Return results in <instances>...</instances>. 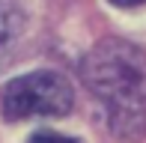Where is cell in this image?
I'll use <instances>...</instances> for the list:
<instances>
[{"label":"cell","mask_w":146,"mask_h":143,"mask_svg":"<svg viewBox=\"0 0 146 143\" xmlns=\"http://www.w3.org/2000/svg\"><path fill=\"white\" fill-rule=\"evenodd\" d=\"M81 77L104 105L113 137L137 143L146 137V54L125 39H102L84 57Z\"/></svg>","instance_id":"obj_1"},{"label":"cell","mask_w":146,"mask_h":143,"mask_svg":"<svg viewBox=\"0 0 146 143\" xmlns=\"http://www.w3.org/2000/svg\"><path fill=\"white\" fill-rule=\"evenodd\" d=\"M75 107L72 83L60 72H30L9 81L0 93V110L9 122L33 116H66Z\"/></svg>","instance_id":"obj_2"},{"label":"cell","mask_w":146,"mask_h":143,"mask_svg":"<svg viewBox=\"0 0 146 143\" xmlns=\"http://www.w3.org/2000/svg\"><path fill=\"white\" fill-rule=\"evenodd\" d=\"M27 143H81L78 137H66V134H57V131H33Z\"/></svg>","instance_id":"obj_3"},{"label":"cell","mask_w":146,"mask_h":143,"mask_svg":"<svg viewBox=\"0 0 146 143\" xmlns=\"http://www.w3.org/2000/svg\"><path fill=\"white\" fill-rule=\"evenodd\" d=\"M110 3H113V6H125V9H128V6H140V3H146V0H110Z\"/></svg>","instance_id":"obj_4"}]
</instances>
